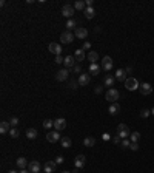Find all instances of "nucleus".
Returning <instances> with one entry per match:
<instances>
[{
	"instance_id": "obj_1",
	"label": "nucleus",
	"mask_w": 154,
	"mask_h": 173,
	"mask_svg": "<svg viewBox=\"0 0 154 173\" xmlns=\"http://www.w3.org/2000/svg\"><path fill=\"white\" fill-rule=\"evenodd\" d=\"M139 87H140V84H139V81H137L136 77H126L125 88L128 91H136V90H139Z\"/></svg>"
},
{
	"instance_id": "obj_2",
	"label": "nucleus",
	"mask_w": 154,
	"mask_h": 173,
	"mask_svg": "<svg viewBox=\"0 0 154 173\" xmlns=\"http://www.w3.org/2000/svg\"><path fill=\"white\" fill-rule=\"evenodd\" d=\"M106 101L108 102H111V104H116L117 102V99H120V95H119V91L116 90V88H109L108 91H106Z\"/></svg>"
},
{
	"instance_id": "obj_3",
	"label": "nucleus",
	"mask_w": 154,
	"mask_h": 173,
	"mask_svg": "<svg viewBox=\"0 0 154 173\" xmlns=\"http://www.w3.org/2000/svg\"><path fill=\"white\" fill-rule=\"evenodd\" d=\"M117 135H119L122 139H126V138L131 136V131H130V128H128L126 124H119V125H117Z\"/></svg>"
},
{
	"instance_id": "obj_4",
	"label": "nucleus",
	"mask_w": 154,
	"mask_h": 173,
	"mask_svg": "<svg viewBox=\"0 0 154 173\" xmlns=\"http://www.w3.org/2000/svg\"><path fill=\"white\" fill-rule=\"evenodd\" d=\"M74 37H75V36H74L71 31H65V33H62V34H60V42H62V43H65V45L72 43Z\"/></svg>"
},
{
	"instance_id": "obj_5",
	"label": "nucleus",
	"mask_w": 154,
	"mask_h": 173,
	"mask_svg": "<svg viewBox=\"0 0 154 173\" xmlns=\"http://www.w3.org/2000/svg\"><path fill=\"white\" fill-rule=\"evenodd\" d=\"M74 6H71V5H63L62 6V16H65V17H68V20L69 19H72V14H74Z\"/></svg>"
},
{
	"instance_id": "obj_6",
	"label": "nucleus",
	"mask_w": 154,
	"mask_h": 173,
	"mask_svg": "<svg viewBox=\"0 0 154 173\" xmlns=\"http://www.w3.org/2000/svg\"><path fill=\"white\" fill-rule=\"evenodd\" d=\"M48 50L53 53V54H56V56H62V46L59 43H56V42H51L48 45Z\"/></svg>"
},
{
	"instance_id": "obj_7",
	"label": "nucleus",
	"mask_w": 154,
	"mask_h": 173,
	"mask_svg": "<svg viewBox=\"0 0 154 173\" xmlns=\"http://www.w3.org/2000/svg\"><path fill=\"white\" fill-rule=\"evenodd\" d=\"M62 138L59 135V131H49L48 135H46V141L51 142V144H54V142H59Z\"/></svg>"
},
{
	"instance_id": "obj_8",
	"label": "nucleus",
	"mask_w": 154,
	"mask_h": 173,
	"mask_svg": "<svg viewBox=\"0 0 154 173\" xmlns=\"http://www.w3.org/2000/svg\"><path fill=\"white\" fill-rule=\"evenodd\" d=\"M68 76H69V70L63 68V70H59V71H57L56 79H57L59 82H63V81H66V79H68Z\"/></svg>"
},
{
	"instance_id": "obj_9",
	"label": "nucleus",
	"mask_w": 154,
	"mask_h": 173,
	"mask_svg": "<svg viewBox=\"0 0 154 173\" xmlns=\"http://www.w3.org/2000/svg\"><path fill=\"white\" fill-rule=\"evenodd\" d=\"M112 65H114L112 59H111L109 56H105V57H103V60H102V68H103L105 71H109V70L112 68Z\"/></svg>"
},
{
	"instance_id": "obj_10",
	"label": "nucleus",
	"mask_w": 154,
	"mask_h": 173,
	"mask_svg": "<svg viewBox=\"0 0 154 173\" xmlns=\"http://www.w3.org/2000/svg\"><path fill=\"white\" fill-rule=\"evenodd\" d=\"M74 36L77 37V39H86L88 37V30L86 28H83V26H79V28H75V33H74Z\"/></svg>"
},
{
	"instance_id": "obj_11",
	"label": "nucleus",
	"mask_w": 154,
	"mask_h": 173,
	"mask_svg": "<svg viewBox=\"0 0 154 173\" xmlns=\"http://www.w3.org/2000/svg\"><path fill=\"white\" fill-rule=\"evenodd\" d=\"M75 62H77V60H75L74 56H66V57H65V62H63V65H65L66 70H69V68H74V66L77 65Z\"/></svg>"
},
{
	"instance_id": "obj_12",
	"label": "nucleus",
	"mask_w": 154,
	"mask_h": 173,
	"mask_svg": "<svg viewBox=\"0 0 154 173\" xmlns=\"http://www.w3.org/2000/svg\"><path fill=\"white\" fill-rule=\"evenodd\" d=\"M56 161H46L45 162V165H43V170H45V173H54L56 171Z\"/></svg>"
},
{
	"instance_id": "obj_13",
	"label": "nucleus",
	"mask_w": 154,
	"mask_h": 173,
	"mask_svg": "<svg viewBox=\"0 0 154 173\" xmlns=\"http://www.w3.org/2000/svg\"><path fill=\"white\" fill-rule=\"evenodd\" d=\"M139 90H140V93H142L143 96H148V95H151V93H152V87H151L149 84H146V82L140 85Z\"/></svg>"
},
{
	"instance_id": "obj_14",
	"label": "nucleus",
	"mask_w": 154,
	"mask_h": 173,
	"mask_svg": "<svg viewBox=\"0 0 154 173\" xmlns=\"http://www.w3.org/2000/svg\"><path fill=\"white\" fill-rule=\"evenodd\" d=\"M40 162H38V161H31L29 164H28V170L31 171V173H38V171H40Z\"/></svg>"
},
{
	"instance_id": "obj_15",
	"label": "nucleus",
	"mask_w": 154,
	"mask_h": 173,
	"mask_svg": "<svg viewBox=\"0 0 154 173\" xmlns=\"http://www.w3.org/2000/svg\"><path fill=\"white\" fill-rule=\"evenodd\" d=\"M89 82H91V74H85V73H82L80 76H79V85H88Z\"/></svg>"
},
{
	"instance_id": "obj_16",
	"label": "nucleus",
	"mask_w": 154,
	"mask_h": 173,
	"mask_svg": "<svg viewBox=\"0 0 154 173\" xmlns=\"http://www.w3.org/2000/svg\"><path fill=\"white\" fill-rule=\"evenodd\" d=\"M66 127V121L63 117H60V119H56L54 121V128H56V131H60V130H63Z\"/></svg>"
},
{
	"instance_id": "obj_17",
	"label": "nucleus",
	"mask_w": 154,
	"mask_h": 173,
	"mask_svg": "<svg viewBox=\"0 0 154 173\" xmlns=\"http://www.w3.org/2000/svg\"><path fill=\"white\" fill-rule=\"evenodd\" d=\"M85 161H86L85 155H79V156H75V159H74V165H75L77 168H82V167L85 165Z\"/></svg>"
},
{
	"instance_id": "obj_18",
	"label": "nucleus",
	"mask_w": 154,
	"mask_h": 173,
	"mask_svg": "<svg viewBox=\"0 0 154 173\" xmlns=\"http://www.w3.org/2000/svg\"><path fill=\"white\" fill-rule=\"evenodd\" d=\"M74 57H75V60H77V62H83V60H85V57H86V54H85V51H83L82 48H79V50H75Z\"/></svg>"
},
{
	"instance_id": "obj_19",
	"label": "nucleus",
	"mask_w": 154,
	"mask_h": 173,
	"mask_svg": "<svg viewBox=\"0 0 154 173\" xmlns=\"http://www.w3.org/2000/svg\"><path fill=\"white\" fill-rule=\"evenodd\" d=\"M83 145H85V147H94V145H96V139L93 136H86L83 139Z\"/></svg>"
},
{
	"instance_id": "obj_20",
	"label": "nucleus",
	"mask_w": 154,
	"mask_h": 173,
	"mask_svg": "<svg viewBox=\"0 0 154 173\" xmlns=\"http://www.w3.org/2000/svg\"><path fill=\"white\" fill-rule=\"evenodd\" d=\"M100 68H102V66L100 65H97V63H91V65H89V74H99L100 73Z\"/></svg>"
},
{
	"instance_id": "obj_21",
	"label": "nucleus",
	"mask_w": 154,
	"mask_h": 173,
	"mask_svg": "<svg viewBox=\"0 0 154 173\" xmlns=\"http://www.w3.org/2000/svg\"><path fill=\"white\" fill-rule=\"evenodd\" d=\"M9 127H11V124H9V122L2 121V122H0V133H2V135L8 133V131H9Z\"/></svg>"
},
{
	"instance_id": "obj_22",
	"label": "nucleus",
	"mask_w": 154,
	"mask_h": 173,
	"mask_svg": "<svg viewBox=\"0 0 154 173\" xmlns=\"http://www.w3.org/2000/svg\"><path fill=\"white\" fill-rule=\"evenodd\" d=\"M86 57L89 59V62H91V63H97V60H99V54H97L96 51H89Z\"/></svg>"
},
{
	"instance_id": "obj_23",
	"label": "nucleus",
	"mask_w": 154,
	"mask_h": 173,
	"mask_svg": "<svg viewBox=\"0 0 154 173\" xmlns=\"http://www.w3.org/2000/svg\"><path fill=\"white\" fill-rule=\"evenodd\" d=\"M108 111H109V114L116 116V114H117V113L120 111V105H119L117 102H116V104H112L111 107H109V110H108Z\"/></svg>"
},
{
	"instance_id": "obj_24",
	"label": "nucleus",
	"mask_w": 154,
	"mask_h": 173,
	"mask_svg": "<svg viewBox=\"0 0 154 173\" xmlns=\"http://www.w3.org/2000/svg\"><path fill=\"white\" fill-rule=\"evenodd\" d=\"M16 165H17L20 170H23L25 167L28 165V161H26V159H25V158H19L17 161H16Z\"/></svg>"
},
{
	"instance_id": "obj_25",
	"label": "nucleus",
	"mask_w": 154,
	"mask_h": 173,
	"mask_svg": "<svg viewBox=\"0 0 154 173\" xmlns=\"http://www.w3.org/2000/svg\"><path fill=\"white\" fill-rule=\"evenodd\" d=\"M126 71L125 70H117V71H116V79H117V81H126Z\"/></svg>"
},
{
	"instance_id": "obj_26",
	"label": "nucleus",
	"mask_w": 154,
	"mask_h": 173,
	"mask_svg": "<svg viewBox=\"0 0 154 173\" xmlns=\"http://www.w3.org/2000/svg\"><path fill=\"white\" fill-rule=\"evenodd\" d=\"M83 16H85L86 19H93V17L96 16V11H94V8H86V9L83 11Z\"/></svg>"
},
{
	"instance_id": "obj_27",
	"label": "nucleus",
	"mask_w": 154,
	"mask_h": 173,
	"mask_svg": "<svg viewBox=\"0 0 154 173\" xmlns=\"http://www.w3.org/2000/svg\"><path fill=\"white\" fill-rule=\"evenodd\" d=\"M60 144H62L63 149H69V147H71V138H68V136L62 138V139H60Z\"/></svg>"
},
{
	"instance_id": "obj_28",
	"label": "nucleus",
	"mask_w": 154,
	"mask_h": 173,
	"mask_svg": "<svg viewBox=\"0 0 154 173\" xmlns=\"http://www.w3.org/2000/svg\"><path fill=\"white\" fill-rule=\"evenodd\" d=\"M74 8L79 9V11H85L86 9V3L83 2V0H77V2L74 3Z\"/></svg>"
},
{
	"instance_id": "obj_29",
	"label": "nucleus",
	"mask_w": 154,
	"mask_h": 173,
	"mask_svg": "<svg viewBox=\"0 0 154 173\" xmlns=\"http://www.w3.org/2000/svg\"><path fill=\"white\" fill-rule=\"evenodd\" d=\"M26 138L28 139H35L37 138V130L35 128H28L26 130Z\"/></svg>"
},
{
	"instance_id": "obj_30",
	"label": "nucleus",
	"mask_w": 154,
	"mask_h": 173,
	"mask_svg": "<svg viewBox=\"0 0 154 173\" xmlns=\"http://www.w3.org/2000/svg\"><path fill=\"white\" fill-rule=\"evenodd\" d=\"M114 81H116V77L106 76V77H105V85H106V87H112V85H114Z\"/></svg>"
},
{
	"instance_id": "obj_31",
	"label": "nucleus",
	"mask_w": 154,
	"mask_h": 173,
	"mask_svg": "<svg viewBox=\"0 0 154 173\" xmlns=\"http://www.w3.org/2000/svg\"><path fill=\"white\" fill-rule=\"evenodd\" d=\"M19 135H20V133H19V130H17V128H11V130H9V136H11L12 139L19 138Z\"/></svg>"
},
{
	"instance_id": "obj_32",
	"label": "nucleus",
	"mask_w": 154,
	"mask_h": 173,
	"mask_svg": "<svg viewBox=\"0 0 154 173\" xmlns=\"http://www.w3.org/2000/svg\"><path fill=\"white\" fill-rule=\"evenodd\" d=\"M19 122H20V121H19V117H16V116L9 119V124H11V127H12V128H16V127L19 125Z\"/></svg>"
},
{
	"instance_id": "obj_33",
	"label": "nucleus",
	"mask_w": 154,
	"mask_h": 173,
	"mask_svg": "<svg viewBox=\"0 0 154 173\" xmlns=\"http://www.w3.org/2000/svg\"><path fill=\"white\" fill-rule=\"evenodd\" d=\"M130 138H131V141H133V142H137V141L140 139V133H139V131H133Z\"/></svg>"
},
{
	"instance_id": "obj_34",
	"label": "nucleus",
	"mask_w": 154,
	"mask_h": 173,
	"mask_svg": "<svg viewBox=\"0 0 154 173\" xmlns=\"http://www.w3.org/2000/svg\"><path fill=\"white\" fill-rule=\"evenodd\" d=\"M43 127H45V128L54 127V121H51V119H45V121H43Z\"/></svg>"
},
{
	"instance_id": "obj_35",
	"label": "nucleus",
	"mask_w": 154,
	"mask_h": 173,
	"mask_svg": "<svg viewBox=\"0 0 154 173\" xmlns=\"http://www.w3.org/2000/svg\"><path fill=\"white\" fill-rule=\"evenodd\" d=\"M130 145H131V142L128 141V139H122V142H120V147L122 149H130Z\"/></svg>"
},
{
	"instance_id": "obj_36",
	"label": "nucleus",
	"mask_w": 154,
	"mask_h": 173,
	"mask_svg": "<svg viewBox=\"0 0 154 173\" xmlns=\"http://www.w3.org/2000/svg\"><path fill=\"white\" fill-rule=\"evenodd\" d=\"M74 26H75V22H74L72 19H69V20L66 22V28H68V31H71V30L74 28Z\"/></svg>"
},
{
	"instance_id": "obj_37",
	"label": "nucleus",
	"mask_w": 154,
	"mask_h": 173,
	"mask_svg": "<svg viewBox=\"0 0 154 173\" xmlns=\"http://www.w3.org/2000/svg\"><path fill=\"white\" fill-rule=\"evenodd\" d=\"M77 85H79V81H74V79H71V82H69V88L75 90V88H77Z\"/></svg>"
},
{
	"instance_id": "obj_38",
	"label": "nucleus",
	"mask_w": 154,
	"mask_h": 173,
	"mask_svg": "<svg viewBox=\"0 0 154 173\" xmlns=\"http://www.w3.org/2000/svg\"><path fill=\"white\" fill-rule=\"evenodd\" d=\"M149 113H151V110H142V111H140V117H148L149 116Z\"/></svg>"
},
{
	"instance_id": "obj_39",
	"label": "nucleus",
	"mask_w": 154,
	"mask_h": 173,
	"mask_svg": "<svg viewBox=\"0 0 154 173\" xmlns=\"http://www.w3.org/2000/svg\"><path fill=\"white\" fill-rule=\"evenodd\" d=\"M130 149H131L133 152H137V150H139V145H137V142H131V145H130Z\"/></svg>"
},
{
	"instance_id": "obj_40",
	"label": "nucleus",
	"mask_w": 154,
	"mask_h": 173,
	"mask_svg": "<svg viewBox=\"0 0 154 173\" xmlns=\"http://www.w3.org/2000/svg\"><path fill=\"white\" fill-rule=\"evenodd\" d=\"M72 70H74V73H80V74H82V66H80L79 63H77V65L74 66V68H72Z\"/></svg>"
},
{
	"instance_id": "obj_41",
	"label": "nucleus",
	"mask_w": 154,
	"mask_h": 173,
	"mask_svg": "<svg viewBox=\"0 0 154 173\" xmlns=\"http://www.w3.org/2000/svg\"><path fill=\"white\" fill-rule=\"evenodd\" d=\"M56 63H63V62H65V59H63L62 56H56V60H54Z\"/></svg>"
},
{
	"instance_id": "obj_42",
	"label": "nucleus",
	"mask_w": 154,
	"mask_h": 173,
	"mask_svg": "<svg viewBox=\"0 0 154 173\" xmlns=\"http://www.w3.org/2000/svg\"><path fill=\"white\" fill-rule=\"evenodd\" d=\"M94 91H96V95H100V93L103 91V87H96V88H94Z\"/></svg>"
},
{
	"instance_id": "obj_43",
	"label": "nucleus",
	"mask_w": 154,
	"mask_h": 173,
	"mask_svg": "<svg viewBox=\"0 0 154 173\" xmlns=\"http://www.w3.org/2000/svg\"><path fill=\"white\" fill-rule=\"evenodd\" d=\"M56 164H63V156H57L56 158Z\"/></svg>"
},
{
	"instance_id": "obj_44",
	"label": "nucleus",
	"mask_w": 154,
	"mask_h": 173,
	"mask_svg": "<svg viewBox=\"0 0 154 173\" xmlns=\"http://www.w3.org/2000/svg\"><path fill=\"white\" fill-rule=\"evenodd\" d=\"M89 48H91V43H89V42H85V43H83V48H82V50L85 51V50H89Z\"/></svg>"
},
{
	"instance_id": "obj_45",
	"label": "nucleus",
	"mask_w": 154,
	"mask_h": 173,
	"mask_svg": "<svg viewBox=\"0 0 154 173\" xmlns=\"http://www.w3.org/2000/svg\"><path fill=\"white\" fill-rule=\"evenodd\" d=\"M120 139H122V138H120V136L117 135V136H116V138L112 139V142H114V144H119V142H120Z\"/></svg>"
},
{
	"instance_id": "obj_46",
	"label": "nucleus",
	"mask_w": 154,
	"mask_h": 173,
	"mask_svg": "<svg viewBox=\"0 0 154 173\" xmlns=\"http://www.w3.org/2000/svg\"><path fill=\"white\" fill-rule=\"evenodd\" d=\"M102 138H103V141H108V139H109V135H108V133H103V135H102Z\"/></svg>"
},
{
	"instance_id": "obj_47",
	"label": "nucleus",
	"mask_w": 154,
	"mask_h": 173,
	"mask_svg": "<svg viewBox=\"0 0 154 173\" xmlns=\"http://www.w3.org/2000/svg\"><path fill=\"white\" fill-rule=\"evenodd\" d=\"M19 173H31V171H29V170H25V168H23V170H20Z\"/></svg>"
},
{
	"instance_id": "obj_48",
	"label": "nucleus",
	"mask_w": 154,
	"mask_h": 173,
	"mask_svg": "<svg viewBox=\"0 0 154 173\" xmlns=\"http://www.w3.org/2000/svg\"><path fill=\"white\" fill-rule=\"evenodd\" d=\"M8 173H19V171H16V170H9Z\"/></svg>"
},
{
	"instance_id": "obj_49",
	"label": "nucleus",
	"mask_w": 154,
	"mask_h": 173,
	"mask_svg": "<svg viewBox=\"0 0 154 173\" xmlns=\"http://www.w3.org/2000/svg\"><path fill=\"white\" fill-rule=\"evenodd\" d=\"M151 114H154V107H152V110H151Z\"/></svg>"
},
{
	"instance_id": "obj_50",
	"label": "nucleus",
	"mask_w": 154,
	"mask_h": 173,
	"mask_svg": "<svg viewBox=\"0 0 154 173\" xmlns=\"http://www.w3.org/2000/svg\"><path fill=\"white\" fill-rule=\"evenodd\" d=\"M62 173H71V171H62Z\"/></svg>"
}]
</instances>
